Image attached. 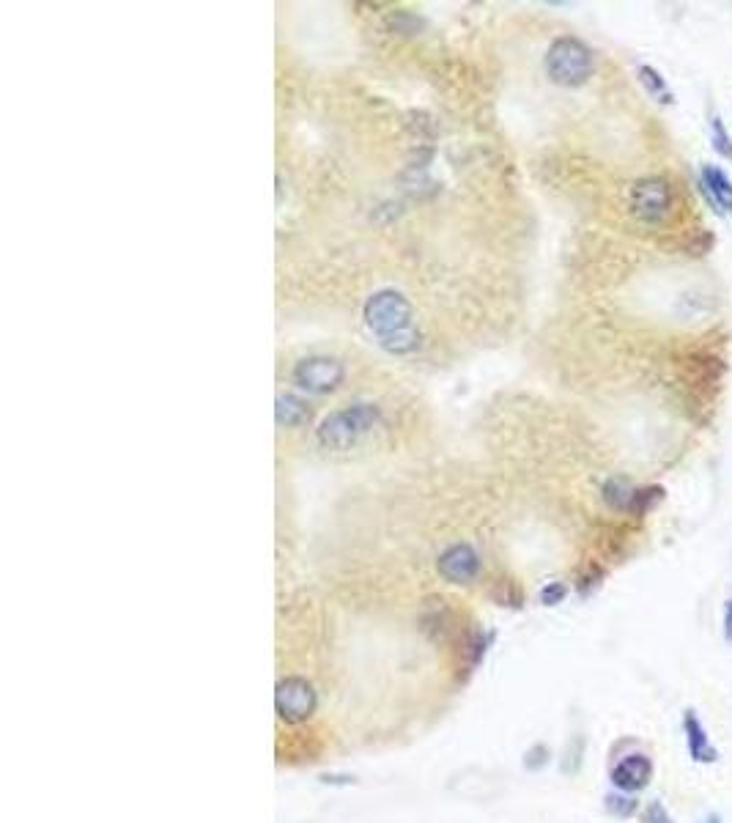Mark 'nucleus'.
Returning a JSON list of instances; mask_svg holds the SVG:
<instances>
[{
	"label": "nucleus",
	"mask_w": 732,
	"mask_h": 823,
	"mask_svg": "<svg viewBox=\"0 0 732 823\" xmlns=\"http://www.w3.org/2000/svg\"><path fill=\"white\" fill-rule=\"evenodd\" d=\"M631 209L645 223H661L672 212V187L667 179H658V176L642 179L631 193Z\"/></svg>",
	"instance_id": "7ed1b4c3"
},
{
	"label": "nucleus",
	"mask_w": 732,
	"mask_h": 823,
	"mask_svg": "<svg viewBox=\"0 0 732 823\" xmlns=\"http://www.w3.org/2000/svg\"><path fill=\"white\" fill-rule=\"evenodd\" d=\"M606 497H609V503L615 505V508H628V505L634 503L639 497V492H634L631 486H628L626 481H615L609 489H606Z\"/></svg>",
	"instance_id": "f8f14e48"
},
{
	"label": "nucleus",
	"mask_w": 732,
	"mask_h": 823,
	"mask_svg": "<svg viewBox=\"0 0 732 823\" xmlns=\"http://www.w3.org/2000/svg\"><path fill=\"white\" fill-rule=\"evenodd\" d=\"M639 77H642V83L648 86V91L658 99V102H672V99H675L672 97V91L667 88V83H664V77L658 75L656 69L642 66V69H639Z\"/></svg>",
	"instance_id": "9b49d317"
},
{
	"label": "nucleus",
	"mask_w": 732,
	"mask_h": 823,
	"mask_svg": "<svg viewBox=\"0 0 732 823\" xmlns=\"http://www.w3.org/2000/svg\"><path fill=\"white\" fill-rule=\"evenodd\" d=\"M642 823H672V818H669V813H667V810H664V804L650 802L648 807H645V815H642Z\"/></svg>",
	"instance_id": "4468645a"
},
{
	"label": "nucleus",
	"mask_w": 732,
	"mask_h": 823,
	"mask_svg": "<svg viewBox=\"0 0 732 823\" xmlns=\"http://www.w3.org/2000/svg\"><path fill=\"white\" fill-rule=\"evenodd\" d=\"M683 733H686V749L694 763H716L719 760V749L713 747L708 730L702 727L697 711H691V708L683 714Z\"/></svg>",
	"instance_id": "0eeeda50"
},
{
	"label": "nucleus",
	"mask_w": 732,
	"mask_h": 823,
	"mask_svg": "<svg viewBox=\"0 0 732 823\" xmlns=\"http://www.w3.org/2000/svg\"><path fill=\"white\" fill-rule=\"evenodd\" d=\"M650 777H653V763H650L648 755H639V752L626 755L612 769V782L623 793H637L642 788H648Z\"/></svg>",
	"instance_id": "423d86ee"
},
{
	"label": "nucleus",
	"mask_w": 732,
	"mask_h": 823,
	"mask_svg": "<svg viewBox=\"0 0 732 823\" xmlns=\"http://www.w3.org/2000/svg\"><path fill=\"white\" fill-rule=\"evenodd\" d=\"M700 184L705 198L711 201V206L719 214L732 212V182L727 179V173L716 165H705L700 173Z\"/></svg>",
	"instance_id": "6e6552de"
},
{
	"label": "nucleus",
	"mask_w": 732,
	"mask_h": 823,
	"mask_svg": "<svg viewBox=\"0 0 732 823\" xmlns=\"http://www.w3.org/2000/svg\"><path fill=\"white\" fill-rule=\"evenodd\" d=\"M593 53L579 39H557L546 55V72L560 86H582L593 75Z\"/></svg>",
	"instance_id": "f257e3e1"
},
{
	"label": "nucleus",
	"mask_w": 732,
	"mask_h": 823,
	"mask_svg": "<svg viewBox=\"0 0 732 823\" xmlns=\"http://www.w3.org/2000/svg\"><path fill=\"white\" fill-rule=\"evenodd\" d=\"M297 376L305 387L327 390V387H335V382L340 379V365L335 360H308L299 368Z\"/></svg>",
	"instance_id": "9d476101"
},
{
	"label": "nucleus",
	"mask_w": 732,
	"mask_h": 823,
	"mask_svg": "<svg viewBox=\"0 0 732 823\" xmlns=\"http://www.w3.org/2000/svg\"><path fill=\"white\" fill-rule=\"evenodd\" d=\"M700 823H722V818H719V815H708V818H702Z\"/></svg>",
	"instance_id": "f3484780"
},
{
	"label": "nucleus",
	"mask_w": 732,
	"mask_h": 823,
	"mask_svg": "<svg viewBox=\"0 0 732 823\" xmlns=\"http://www.w3.org/2000/svg\"><path fill=\"white\" fill-rule=\"evenodd\" d=\"M606 807L617 815H631L637 810V804L631 802V799H626V796H609V799H606Z\"/></svg>",
	"instance_id": "2eb2a0df"
},
{
	"label": "nucleus",
	"mask_w": 732,
	"mask_h": 823,
	"mask_svg": "<svg viewBox=\"0 0 732 823\" xmlns=\"http://www.w3.org/2000/svg\"><path fill=\"white\" fill-rule=\"evenodd\" d=\"M316 692H313V686L305 681V678H299V675H291V678H283L280 684H277V692H275V708H277V717L283 719V722H288V725H299V722H305V719L316 711Z\"/></svg>",
	"instance_id": "f03ea898"
},
{
	"label": "nucleus",
	"mask_w": 732,
	"mask_h": 823,
	"mask_svg": "<svg viewBox=\"0 0 732 823\" xmlns=\"http://www.w3.org/2000/svg\"><path fill=\"white\" fill-rule=\"evenodd\" d=\"M439 571L450 582H469L478 574V557L469 546H453L439 557Z\"/></svg>",
	"instance_id": "1a4fd4ad"
},
{
	"label": "nucleus",
	"mask_w": 732,
	"mask_h": 823,
	"mask_svg": "<svg viewBox=\"0 0 732 823\" xmlns=\"http://www.w3.org/2000/svg\"><path fill=\"white\" fill-rule=\"evenodd\" d=\"M371 327H376L387 338H401L404 332L412 330L404 300L398 294H382L376 305H371Z\"/></svg>",
	"instance_id": "20e7f679"
},
{
	"label": "nucleus",
	"mask_w": 732,
	"mask_h": 823,
	"mask_svg": "<svg viewBox=\"0 0 732 823\" xmlns=\"http://www.w3.org/2000/svg\"><path fill=\"white\" fill-rule=\"evenodd\" d=\"M724 640L732 642V599L724 604Z\"/></svg>",
	"instance_id": "dca6fc26"
},
{
	"label": "nucleus",
	"mask_w": 732,
	"mask_h": 823,
	"mask_svg": "<svg viewBox=\"0 0 732 823\" xmlns=\"http://www.w3.org/2000/svg\"><path fill=\"white\" fill-rule=\"evenodd\" d=\"M711 140H713V146H716V151H719L722 157L732 160V140H730V135L724 132V124H722V118H719V116H713V121H711Z\"/></svg>",
	"instance_id": "ddd939ff"
},
{
	"label": "nucleus",
	"mask_w": 732,
	"mask_h": 823,
	"mask_svg": "<svg viewBox=\"0 0 732 823\" xmlns=\"http://www.w3.org/2000/svg\"><path fill=\"white\" fill-rule=\"evenodd\" d=\"M373 423V415L371 409L365 407H357V409H346V412H338V415H332L324 423V442H332V445H338V448H343V445H349V442H354V439L360 437L362 431H368V426Z\"/></svg>",
	"instance_id": "39448f33"
}]
</instances>
